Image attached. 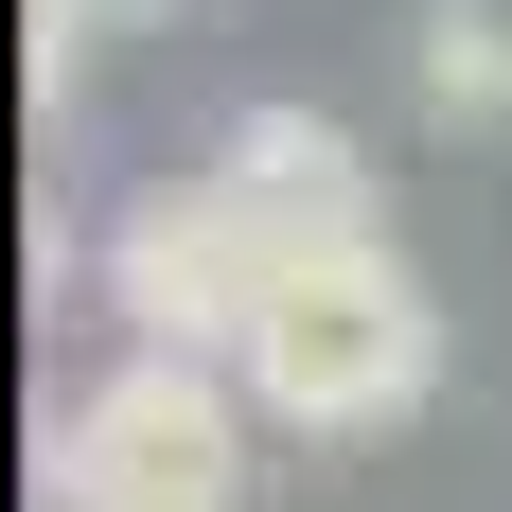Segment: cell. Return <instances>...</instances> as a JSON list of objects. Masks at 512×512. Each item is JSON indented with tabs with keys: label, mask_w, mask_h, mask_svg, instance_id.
I'll list each match as a JSON object with an SVG mask.
<instances>
[{
	"label": "cell",
	"mask_w": 512,
	"mask_h": 512,
	"mask_svg": "<svg viewBox=\"0 0 512 512\" xmlns=\"http://www.w3.org/2000/svg\"><path fill=\"white\" fill-rule=\"evenodd\" d=\"M212 177L283 230V248H354V230H389L371 212V142L336 124V106H301V89H248L230 124H212Z\"/></svg>",
	"instance_id": "cell-4"
},
{
	"label": "cell",
	"mask_w": 512,
	"mask_h": 512,
	"mask_svg": "<svg viewBox=\"0 0 512 512\" xmlns=\"http://www.w3.org/2000/svg\"><path fill=\"white\" fill-rule=\"evenodd\" d=\"M283 230H265L230 177H142V195L89 230V283H106V318L142 336V354H248V318H265V283H283Z\"/></svg>",
	"instance_id": "cell-3"
},
{
	"label": "cell",
	"mask_w": 512,
	"mask_h": 512,
	"mask_svg": "<svg viewBox=\"0 0 512 512\" xmlns=\"http://www.w3.org/2000/svg\"><path fill=\"white\" fill-rule=\"evenodd\" d=\"M407 89H424V124H442V142H495V124H512V0H424Z\"/></svg>",
	"instance_id": "cell-5"
},
{
	"label": "cell",
	"mask_w": 512,
	"mask_h": 512,
	"mask_svg": "<svg viewBox=\"0 0 512 512\" xmlns=\"http://www.w3.org/2000/svg\"><path fill=\"white\" fill-rule=\"evenodd\" d=\"M248 442H265V407L230 354H142L124 336L89 389H53L36 495L53 512H248Z\"/></svg>",
	"instance_id": "cell-2"
},
{
	"label": "cell",
	"mask_w": 512,
	"mask_h": 512,
	"mask_svg": "<svg viewBox=\"0 0 512 512\" xmlns=\"http://www.w3.org/2000/svg\"><path fill=\"white\" fill-rule=\"evenodd\" d=\"M230 371H248V407L283 424V442H389V424H424V389H442V283H424L389 230L301 248L265 283V318H248Z\"/></svg>",
	"instance_id": "cell-1"
},
{
	"label": "cell",
	"mask_w": 512,
	"mask_h": 512,
	"mask_svg": "<svg viewBox=\"0 0 512 512\" xmlns=\"http://www.w3.org/2000/svg\"><path fill=\"white\" fill-rule=\"evenodd\" d=\"M71 18H177V0H71Z\"/></svg>",
	"instance_id": "cell-6"
}]
</instances>
